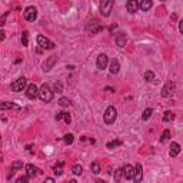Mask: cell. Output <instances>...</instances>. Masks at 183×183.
Masks as SVG:
<instances>
[{
  "label": "cell",
  "instance_id": "obj_1",
  "mask_svg": "<svg viewBox=\"0 0 183 183\" xmlns=\"http://www.w3.org/2000/svg\"><path fill=\"white\" fill-rule=\"evenodd\" d=\"M39 97H40V100H42V102H45V103L52 102L53 90L50 89V86L49 85H42V87L39 89Z\"/></svg>",
  "mask_w": 183,
  "mask_h": 183
},
{
  "label": "cell",
  "instance_id": "obj_2",
  "mask_svg": "<svg viewBox=\"0 0 183 183\" xmlns=\"http://www.w3.org/2000/svg\"><path fill=\"white\" fill-rule=\"evenodd\" d=\"M113 3H115V0H100L99 9H100V14L103 17H109L110 16L112 9H113Z\"/></svg>",
  "mask_w": 183,
  "mask_h": 183
},
{
  "label": "cell",
  "instance_id": "obj_3",
  "mask_svg": "<svg viewBox=\"0 0 183 183\" xmlns=\"http://www.w3.org/2000/svg\"><path fill=\"white\" fill-rule=\"evenodd\" d=\"M118 118V110L115 106H109L105 110V115H103V120H105L106 124H112L115 123V120Z\"/></svg>",
  "mask_w": 183,
  "mask_h": 183
},
{
  "label": "cell",
  "instance_id": "obj_4",
  "mask_svg": "<svg viewBox=\"0 0 183 183\" xmlns=\"http://www.w3.org/2000/svg\"><path fill=\"white\" fill-rule=\"evenodd\" d=\"M37 45H39L42 49H46V50H52V49H54V47H56V45L53 43L52 40H49L47 37L42 36V34H39V36H37Z\"/></svg>",
  "mask_w": 183,
  "mask_h": 183
},
{
  "label": "cell",
  "instance_id": "obj_5",
  "mask_svg": "<svg viewBox=\"0 0 183 183\" xmlns=\"http://www.w3.org/2000/svg\"><path fill=\"white\" fill-rule=\"evenodd\" d=\"M23 16H25V19L27 22H34L36 17H37V9L34 6H29L25 9V12H23Z\"/></svg>",
  "mask_w": 183,
  "mask_h": 183
},
{
  "label": "cell",
  "instance_id": "obj_6",
  "mask_svg": "<svg viewBox=\"0 0 183 183\" xmlns=\"http://www.w3.org/2000/svg\"><path fill=\"white\" fill-rule=\"evenodd\" d=\"M25 87H26V77H20L12 83V90L13 92H23Z\"/></svg>",
  "mask_w": 183,
  "mask_h": 183
},
{
  "label": "cell",
  "instance_id": "obj_7",
  "mask_svg": "<svg viewBox=\"0 0 183 183\" xmlns=\"http://www.w3.org/2000/svg\"><path fill=\"white\" fill-rule=\"evenodd\" d=\"M173 92H175V83L173 82H167L163 86V89H162V96L163 97H170L173 94Z\"/></svg>",
  "mask_w": 183,
  "mask_h": 183
},
{
  "label": "cell",
  "instance_id": "obj_8",
  "mask_svg": "<svg viewBox=\"0 0 183 183\" xmlns=\"http://www.w3.org/2000/svg\"><path fill=\"white\" fill-rule=\"evenodd\" d=\"M133 180L136 183H140L142 182V179H143V170H142V164L137 163L135 170H133V177H132Z\"/></svg>",
  "mask_w": 183,
  "mask_h": 183
},
{
  "label": "cell",
  "instance_id": "obj_9",
  "mask_svg": "<svg viewBox=\"0 0 183 183\" xmlns=\"http://www.w3.org/2000/svg\"><path fill=\"white\" fill-rule=\"evenodd\" d=\"M96 65H97V69H100V70H103V69H106V67H107V65H109V57L106 56L105 53L99 54V57H97V62H96Z\"/></svg>",
  "mask_w": 183,
  "mask_h": 183
},
{
  "label": "cell",
  "instance_id": "obj_10",
  "mask_svg": "<svg viewBox=\"0 0 183 183\" xmlns=\"http://www.w3.org/2000/svg\"><path fill=\"white\" fill-rule=\"evenodd\" d=\"M26 96L29 99H36L37 96H39V89H37V86L34 85H29L26 89Z\"/></svg>",
  "mask_w": 183,
  "mask_h": 183
},
{
  "label": "cell",
  "instance_id": "obj_11",
  "mask_svg": "<svg viewBox=\"0 0 183 183\" xmlns=\"http://www.w3.org/2000/svg\"><path fill=\"white\" fill-rule=\"evenodd\" d=\"M56 60H57V56H54V54H53V56H50V57H47V60L43 63V70H45V72L52 70V67L54 66Z\"/></svg>",
  "mask_w": 183,
  "mask_h": 183
},
{
  "label": "cell",
  "instance_id": "obj_12",
  "mask_svg": "<svg viewBox=\"0 0 183 183\" xmlns=\"http://www.w3.org/2000/svg\"><path fill=\"white\" fill-rule=\"evenodd\" d=\"M126 9H127L129 13H136L137 10H139V3H137V0H127Z\"/></svg>",
  "mask_w": 183,
  "mask_h": 183
},
{
  "label": "cell",
  "instance_id": "obj_13",
  "mask_svg": "<svg viewBox=\"0 0 183 183\" xmlns=\"http://www.w3.org/2000/svg\"><path fill=\"white\" fill-rule=\"evenodd\" d=\"M90 23H92V22H90ZM87 29H89V30H92V34H96V33H99V32H102V30H103V27L99 25V20L97 19H93V23H92Z\"/></svg>",
  "mask_w": 183,
  "mask_h": 183
},
{
  "label": "cell",
  "instance_id": "obj_14",
  "mask_svg": "<svg viewBox=\"0 0 183 183\" xmlns=\"http://www.w3.org/2000/svg\"><path fill=\"white\" fill-rule=\"evenodd\" d=\"M133 170H135V167H133V166H130V164H126L123 169H122V172H123V176L126 177V179H132V177H133Z\"/></svg>",
  "mask_w": 183,
  "mask_h": 183
},
{
  "label": "cell",
  "instance_id": "obj_15",
  "mask_svg": "<svg viewBox=\"0 0 183 183\" xmlns=\"http://www.w3.org/2000/svg\"><path fill=\"white\" fill-rule=\"evenodd\" d=\"M170 156L176 157L179 153H180V144L176 143V142H172V146H170Z\"/></svg>",
  "mask_w": 183,
  "mask_h": 183
},
{
  "label": "cell",
  "instance_id": "obj_16",
  "mask_svg": "<svg viewBox=\"0 0 183 183\" xmlns=\"http://www.w3.org/2000/svg\"><path fill=\"white\" fill-rule=\"evenodd\" d=\"M126 42H127V37H126L124 33H119L118 36H116V45H118L119 47H124V46H126Z\"/></svg>",
  "mask_w": 183,
  "mask_h": 183
},
{
  "label": "cell",
  "instance_id": "obj_17",
  "mask_svg": "<svg viewBox=\"0 0 183 183\" xmlns=\"http://www.w3.org/2000/svg\"><path fill=\"white\" fill-rule=\"evenodd\" d=\"M26 172H27V176H29V179H33V177L37 175L39 169H37V167H34L33 164H27V166H26Z\"/></svg>",
  "mask_w": 183,
  "mask_h": 183
},
{
  "label": "cell",
  "instance_id": "obj_18",
  "mask_svg": "<svg viewBox=\"0 0 183 183\" xmlns=\"http://www.w3.org/2000/svg\"><path fill=\"white\" fill-rule=\"evenodd\" d=\"M119 70H120V63H119L118 59H113L110 62V73L116 74V73H119Z\"/></svg>",
  "mask_w": 183,
  "mask_h": 183
},
{
  "label": "cell",
  "instance_id": "obj_19",
  "mask_svg": "<svg viewBox=\"0 0 183 183\" xmlns=\"http://www.w3.org/2000/svg\"><path fill=\"white\" fill-rule=\"evenodd\" d=\"M23 167V162H20V160H16L13 164H12V169H10V173H9V179L13 176L14 173H16V170H19Z\"/></svg>",
  "mask_w": 183,
  "mask_h": 183
},
{
  "label": "cell",
  "instance_id": "obj_20",
  "mask_svg": "<svg viewBox=\"0 0 183 183\" xmlns=\"http://www.w3.org/2000/svg\"><path fill=\"white\" fill-rule=\"evenodd\" d=\"M152 6H153V1H152V0H142V3L139 4V7H140L143 12H149L152 9Z\"/></svg>",
  "mask_w": 183,
  "mask_h": 183
},
{
  "label": "cell",
  "instance_id": "obj_21",
  "mask_svg": "<svg viewBox=\"0 0 183 183\" xmlns=\"http://www.w3.org/2000/svg\"><path fill=\"white\" fill-rule=\"evenodd\" d=\"M0 109H4V110H7V109H19V106L13 102H0Z\"/></svg>",
  "mask_w": 183,
  "mask_h": 183
},
{
  "label": "cell",
  "instance_id": "obj_22",
  "mask_svg": "<svg viewBox=\"0 0 183 183\" xmlns=\"http://www.w3.org/2000/svg\"><path fill=\"white\" fill-rule=\"evenodd\" d=\"M90 170L94 175H99V173H100V164H99L97 162H93V163L90 164Z\"/></svg>",
  "mask_w": 183,
  "mask_h": 183
},
{
  "label": "cell",
  "instance_id": "obj_23",
  "mask_svg": "<svg viewBox=\"0 0 183 183\" xmlns=\"http://www.w3.org/2000/svg\"><path fill=\"white\" fill-rule=\"evenodd\" d=\"M82 172H83V167H82L80 164H74V166L72 167V173L73 175H76V176L82 175Z\"/></svg>",
  "mask_w": 183,
  "mask_h": 183
},
{
  "label": "cell",
  "instance_id": "obj_24",
  "mask_svg": "<svg viewBox=\"0 0 183 183\" xmlns=\"http://www.w3.org/2000/svg\"><path fill=\"white\" fill-rule=\"evenodd\" d=\"M173 118H175V113L173 112H164V116H163V122H170V120H173Z\"/></svg>",
  "mask_w": 183,
  "mask_h": 183
},
{
  "label": "cell",
  "instance_id": "obj_25",
  "mask_svg": "<svg viewBox=\"0 0 183 183\" xmlns=\"http://www.w3.org/2000/svg\"><path fill=\"white\" fill-rule=\"evenodd\" d=\"M152 113H153V109L147 107V109H146V110L143 112V115H142V119H143L144 122H146V120H149V118L152 116Z\"/></svg>",
  "mask_w": 183,
  "mask_h": 183
},
{
  "label": "cell",
  "instance_id": "obj_26",
  "mask_svg": "<svg viewBox=\"0 0 183 183\" xmlns=\"http://www.w3.org/2000/svg\"><path fill=\"white\" fill-rule=\"evenodd\" d=\"M22 45L23 46L29 45V32L27 30H25V32L22 33Z\"/></svg>",
  "mask_w": 183,
  "mask_h": 183
},
{
  "label": "cell",
  "instance_id": "obj_27",
  "mask_svg": "<svg viewBox=\"0 0 183 183\" xmlns=\"http://www.w3.org/2000/svg\"><path fill=\"white\" fill-rule=\"evenodd\" d=\"M144 80H146V82H153V80H155V73L150 72V70L144 72Z\"/></svg>",
  "mask_w": 183,
  "mask_h": 183
},
{
  "label": "cell",
  "instance_id": "obj_28",
  "mask_svg": "<svg viewBox=\"0 0 183 183\" xmlns=\"http://www.w3.org/2000/svg\"><path fill=\"white\" fill-rule=\"evenodd\" d=\"M59 105L62 106V107H67V106L72 105V102H70V100H69L67 97H62V99L59 100Z\"/></svg>",
  "mask_w": 183,
  "mask_h": 183
},
{
  "label": "cell",
  "instance_id": "obj_29",
  "mask_svg": "<svg viewBox=\"0 0 183 183\" xmlns=\"http://www.w3.org/2000/svg\"><path fill=\"white\" fill-rule=\"evenodd\" d=\"M73 139H74V136H73L72 133H69V135H65V136H63V140H65L66 144H72Z\"/></svg>",
  "mask_w": 183,
  "mask_h": 183
},
{
  "label": "cell",
  "instance_id": "obj_30",
  "mask_svg": "<svg viewBox=\"0 0 183 183\" xmlns=\"http://www.w3.org/2000/svg\"><path fill=\"white\" fill-rule=\"evenodd\" d=\"M53 92H57V93H62L63 92V85H62V82H56L54 85H53Z\"/></svg>",
  "mask_w": 183,
  "mask_h": 183
},
{
  "label": "cell",
  "instance_id": "obj_31",
  "mask_svg": "<svg viewBox=\"0 0 183 183\" xmlns=\"http://www.w3.org/2000/svg\"><path fill=\"white\" fill-rule=\"evenodd\" d=\"M169 139H170V132L169 130H164L163 135L160 136V142H162V143H164V142H167Z\"/></svg>",
  "mask_w": 183,
  "mask_h": 183
},
{
  "label": "cell",
  "instance_id": "obj_32",
  "mask_svg": "<svg viewBox=\"0 0 183 183\" xmlns=\"http://www.w3.org/2000/svg\"><path fill=\"white\" fill-rule=\"evenodd\" d=\"M119 144H122V140H112V142H109L107 143V149H113V147H116V146H119Z\"/></svg>",
  "mask_w": 183,
  "mask_h": 183
},
{
  "label": "cell",
  "instance_id": "obj_33",
  "mask_svg": "<svg viewBox=\"0 0 183 183\" xmlns=\"http://www.w3.org/2000/svg\"><path fill=\"white\" fill-rule=\"evenodd\" d=\"M122 176H123V172H122V169H119V170H116V175H115V180H120L122 179Z\"/></svg>",
  "mask_w": 183,
  "mask_h": 183
},
{
  "label": "cell",
  "instance_id": "obj_34",
  "mask_svg": "<svg viewBox=\"0 0 183 183\" xmlns=\"http://www.w3.org/2000/svg\"><path fill=\"white\" fill-rule=\"evenodd\" d=\"M7 14H9V12H6V13L3 14L1 17H0V26H3L4 23H6V17H7Z\"/></svg>",
  "mask_w": 183,
  "mask_h": 183
},
{
  "label": "cell",
  "instance_id": "obj_35",
  "mask_svg": "<svg viewBox=\"0 0 183 183\" xmlns=\"http://www.w3.org/2000/svg\"><path fill=\"white\" fill-rule=\"evenodd\" d=\"M63 119H65L66 123H70V122H72V118H70V115H69V113H66V112H65V115H63Z\"/></svg>",
  "mask_w": 183,
  "mask_h": 183
},
{
  "label": "cell",
  "instance_id": "obj_36",
  "mask_svg": "<svg viewBox=\"0 0 183 183\" xmlns=\"http://www.w3.org/2000/svg\"><path fill=\"white\" fill-rule=\"evenodd\" d=\"M27 180H29V176H22V177H19L16 182H17V183H26Z\"/></svg>",
  "mask_w": 183,
  "mask_h": 183
},
{
  "label": "cell",
  "instance_id": "obj_37",
  "mask_svg": "<svg viewBox=\"0 0 183 183\" xmlns=\"http://www.w3.org/2000/svg\"><path fill=\"white\" fill-rule=\"evenodd\" d=\"M53 170H54V175H57V176H62V175H63V172H62L60 169H57V166H54Z\"/></svg>",
  "mask_w": 183,
  "mask_h": 183
},
{
  "label": "cell",
  "instance_id": "obj_38",
  "mask_svg": "<svg viewBox=\"0 0 183 183\" xmlns=\"http://www.w3.org/2000/svg\"><path fill=\"white\" fill-rule=\"evenodd\" d=\"M63 115H65V112H59V113L56 115V120H57V122L62 120V119H63Z\"/></svg>",
  "mask_w": 183,
  "mask_h": 183
},
{
  "label": "cell",
  "instance_id": "obj_39",
  "mask_svg": "<svg viewBox=\"0 0 183 183\" xmlns=\"http://www.w3.org/2000/svg\"><path fill=\"white\" fill-rule=\"evenodd\" d=\"M6 39V33L3 32L1 29H0V42H3V40Z\"/></svg>",
  "mask_w": 183,
  "mask_h": 183
},
{
  "label": "cell",
  "instance_id": "obj_40",
  "mask_svg": "<svg viewBox=\"0 0 183 183\" xmlns=\"http://www.w3.org/2000/svg\"><path fill=\"white\" fill-rule=\"evenodd\" d=\"M116 29H118V26H116V25H112V26L109 27V32H110V33H115V30H116Z\"/></svg>",
  "mask_w": 183,
  "mask_h": 183
},
{
  "label": "cell",
  "instance_id": "obj_41",
  "mask_svg": "<svg viewBox=\"0 0 183 183\" xmlns=\"http://www.w3.org/2000/svg\"><path fill=\"white\" fill-rule=\"evenodd\" d=\"M179 32L183 33V22H182V20L179 22Z\"/></svg>",
  "mask_w": 183,
  "mask_h": 183
},
{
  "label": "cell",
  "instance_id": "obj_42",
  "mask_svg": "<svg viewBox=\"0 0 183 183\" xmlns=\"http://www.w3.org/2000/svg\"><path fill=\"white\" fill-rule=\"evenodd\" d=\"M32 147H33L32 144H27V146H26V149H27V152H29V153H33V150H32Z\"/></svg>",
  "mask_w": 183,
  "mask_h": 183
},
{
  "label": "cell",
  "instance_id": "obj_43",
  "mask_svg": "<svg viewBox=\"0 0 183 183\" xmlns=\"http://www.w3.org/2000/svg\"><path fill=\"white\" fill-rule=\"evenodd\" d=\"M46 182H49V183H53V182H54V179H53V177H46Z\"/></svg>",
  "mask_w": 183,
  "mask_h": 183
},
{
  "label": "cell",
  "instance_id": "obj_44",
  "mask_svg": "<svg viewBox=\"0 0 183 183\" xmlns=\"http://www.w3.org/2000/svg\"><path fill=\"white\" fill-rule=\"evenodd\" d=\"M63 164H65V162H59V163H57V166H59V167H62Z\"/></svg>",
  "mask_w": 183,
  "mask_h": 183
},
{
  "label": "cell",
  "instance_id": "obj_45",
  "mask_svg": "<svg viewBox=\"0 0 183 183\" xmlns=\"http://www.w3.org/2000/svg\"><path fill=\"white\" fill-rule=\"evenodd\" d=\"M160 1H166V0H160Z\"/></svg>",
  "mask_w": 183,
  "mask_h": 183
},
{
  "label": "cell",
  "instance_id": "obj_46",
  "mask_svg": "<svg viewBox=\"0 0 183 183\" xmlns=\"http://www.w3.org/2000/svg\"><path fill=\"white\" fill-rule=\"evenodd\" d=\"M0 140H1V136H0Z\"/></svg>",
  "mask_w": 183,
  "mask_h": 183
}]
</instances>
